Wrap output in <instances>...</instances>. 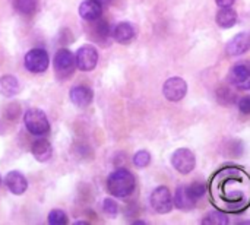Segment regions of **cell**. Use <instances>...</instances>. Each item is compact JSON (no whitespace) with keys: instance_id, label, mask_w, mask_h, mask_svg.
Here are the masks:
<instances>
[{"instance_id":"30","label":"cell","mask_w":250,"mask_h":225,"mask_svg":"<svg viewBox=\"0 0 250 225\" xmlns=\"http://www.w3.org/2000/svg\"><path fill=\"white\" fill-rule=\"evenodd\" d=\"M0 186H1V177H0Z\"/></svg>"},{"instance_id":"7","label":"cell","mask_w":250,"mask_h":225,"mask_svg":"<svg viewBox=\"0 0 250 225\" xmlns=\"http://www.w3.org/2000/svg\"><path fill=\"white\" fill-rule=\"evenodd\" d=\"M229 81L240 91L250 89V64L237 63L229 72Z\"/></svg>"},{"instance_id":"15","label":"cell","mask_w":250,"mask_h":225,"mask_svg":"<svg viewBox=\"0 0 250 225\" xmlns=\"http://www.w3.org/2000/svg\"><path fill=\"white\" fill-rule=\"evenodd\" d=\"M32 155L34 158L38 161V163H45L51 158L53 155V148H51V143L45 139H38L32 143Z\"/></svg>"},{"instance_id":"25","label":"cell","mask_w":250,"mask_h":225,"mask_svg":"<svg viewBox=\"0 0 250 225\" xmlns=\"http://www.w3.org/2000/svg\"><path fill=\"white\" fill-rule=\"evenodd\" d=\"M218 100L223 104H231L236 100V94L233 91H230V88H221L218 89Z\"/></svg>"},{"instance_id":"12","label":"cell","mask_w":250,"mask_h":225,"mask_svg":"<svg viewBox=\"0 0 250 225\" xmlns=\"http://www.w3.org/2000/svg\"><path fill=\"white\" fill-rule=\"evenodd\" d=\"M92 98H94L92 89L88 88V86L78 85V86H75V88L70 89V101L76 107H81V108L88 107L92 102Z\"/></svg>"},{"instance_id":"22","label":"cell","mask_w":250,"mask_h":225,"mask_svg":"<svg viewBox=\"0 0 250 225\" xmlns=\"http://www.w3.org/2000/svg\"><path fill=\"white\" fill-rule=\"evenodd\" d=\"M186 189H188V193L190 195V198L195 201V202H198L204 195H205V186L202 184V183H199V182H195V183H192V184H189V186H186Z\"/></svg>"},{"instance_id":"27","label":"cell","mask_w":250,"mask_h":225,"mask_svg":"<svg viewBox=\"0 0 250 225\" xmlns=\"http://www.w3.org/2000/svg\"><path fill=\"white\" fill-rule=\"evenodd\" d=\"M239 110L243 114H250V97H243L239 100Z\"/></svg>"},{"instance_id":"21","label":"cell","mask_w":250,"mask_h":225,"mask_svg":"<svg viewBox=\"0 0 250 225\" xmlns=\"http://www.w3.org/2000/svg\"><path fill=\"white\" fill-rule=\"evenodd\" d=\"M202 223L208 225H227L229 218H227V215H224L221 212H209L208 217H205L202 220Z\"/></svg>"},{"instance_id":"8","label":"cell","mask_w":250,"mask_h":225,"mask_svg":"<svg viewBox=\"0 0 250 225\" xmlns=\"http://www.w3.org/2000/svg\"><path fill=\"white\" fill-rule=\"evenodd\" d=\"M76 60V66L78 69H81L82 72H89L92 69H95L97 63H98V51L95 50V47L86 44L82 45L75 56Z\"/></svg>"},{"instance_id":"9","label":"cell","mask_w":250,"mask_h":225,"mask_svg":"<svg viewBox=\"0 0 250 225\" xmlns=\"http://www.w3.org/2000/svg\"><path fill=\"white\" fill-rule=\"evenodd\" d=\"M76 66V60L75 56L70 53V50L67 48H62L56 53L54 56V67L56 72L62 76H69L72 75L73 69Z\"/></svg>"},{"instance_id":"1","label":"cell","mask_w":250,"mask_h":225,"mask_svg":"<svg viewBox=\"0 0 250 225\" xmlns=\"http://www.w3.org/2000/svg\"><path fill=\"white\" fill-rule=\"evenodd\" d=\"M136 186L133 174L126 168H119L113 171L107 179V189L114 198H127L133 193Z\"/></svg>"},{"instance_id":"11","label":"cell","mask_w":250,"mask_h":225,"mask_svg":"<svg viewBox=\"0 0 250 225\" xmlns=\"http://www.w3.org/2000/svg\"><path fill=\"white\" fill-rule=\"evenodd\" d=\"M4 184L13 195H23L28 189V182L25 176L19 171H10L4 177Z\"/></svg>"},{"instance_id":"24","label":"cell","mask_w":250,"mask_h":225,"mask_svg":"<svg viewBox=\"0 0 250 225\" xmlns=\"http://www.w3.org/2000/svg\"><path fill=\"white\" fill-rule=\"evenodd\" d=\"M67 223H69V220H67L66 214H64L63 211H60V209H54V211H51L50 215H48V224L64 225L67 224Z\"/></svg>"},{"instance_id":"5","label":"cell","mask_w":250,"mask_h":225,"mask_svg":"<svg viewBox=\"0 0 250 225\" xmlns=\"http://www.w3.org/2000/svg\"><path fill=\"white\" fill-rule=\"evenodd\" d=\"M23 64L32 73H42L48 67V54L42 48H32L26 53Z\"/></svg>"},{"instance_id":"18","label":"cell","mask_w":250,"mask_h":225,"mask_svg":"<svg viewBox=\"0 0 250 225\" xmlns=\"http://www.w3.org/2000/svg\"><path fill=\"white\" fill-rule=\"evenodd\" d=\"M195 205H196V202L188 193L186 186H180L174 195V206L182 209V211H189V209L195 208Z\"/></svg>"},{"instance_id":"28","label":"cell","mask_w":250,"mask_h":225,"mask_svg":"<svg viewBox=\"0 0 250 225\" xmlns=\"http://www.w3.org/2000/svg\"><path fill=\"white\" fill-rule=\"evenodd\" d=\"M220 7H231L236 0H215Z\"/></svg>"},{"instance_id":"19","label":"cell","mask_w":250,"mask_h":225,"mask_svg":"<svg viewBox=\"0 0 250 225\" xmlns=\"http://www.w3.org/2000/svg\"><path fill=\"white\" fill-rule=\"evenodd\" d=\"M94 22L92 26H91V35L94 37V40H103V38H107L108 34H110V29H108V23L105 20H101V19H95V20H91Z\"/></svg>"},{"instance_id":"6","label":"cell","mask_w":250,"mask_h":225,"mask_svg":"<svg viewBox=\"0 0 250 225\" xmlns=\"http://www.w3.org/2000/svg\"><path fill=\"white\" fill-rule=\"evenodd\" d=\"M163 94L171 102L182 101L188 94V83L185 79H182L179 76L170 78L163 85Z\"/></svg>"},{"instance_id":"10","label":"cell","mask_w":250,"mask_h":225,"mask_svg":"<svg viewBox=\"0 0 250 225\" xmlns=\"http://www.w3.org/2000/svg\"><path fill=\"white\" fill-rule=\"evenodd\" d=\"M250 48V35L248 32H240L234 35L226 45V53L231 57L245 54Z\"/></svg>"},{"instance_id":"4","label":"cell","mask_w":250,"mask_h":225,"mask_svg":"<svg viewBox=\"0 0 250 225\" xmlns=\"http://www.w3.org/2000/svg\"><path fill=\"white\" fill-rule=\"evenodd\" d=\"M171 165L174 167V170L177 173L189 174L193 171V168L196 165L195 154L188 148H180V149L174 151V154L171 155Z\"/></svg>"},{"instance_id":"20","label":"cell","mask_w":250,"mask_h":225,"mask_svg":"<svg viewBox=\"0 0 250 225\" xmlns=\"http://www.w3.org/2000/svg\"><path fill=\"white\" fill-rule=\"evenodd\" d=\"M38 0H15V9L22 15H31L37 10Z\"/></svg>"},{"instance_id":"2","label":"cell","mask_w":250,"mask_h":225,"mask_svg":"<svg viewBox=\"0 0 250 225\" xmlns=\"http://www.w3.org/2000/svg\"><path fill=\"white\" fill-rule=\"evenodd\" d=\"M23 123L29 133L35 136H44L50 132V123L44 111L38 108H29L23 116Z\"/></svg>"},{"instance_id":"13","label":"cell","mask_w":250,"mask_h":225,"mask_svg":"<svg viewBox=\"0 0 250 225\" xmlns=\"http://www.w3.org/2000/svg\"><path fill=\"white\" fill-rule=\"evenodd\" d=\"M103 13V4L97 0H83L79 6V15L85 20L100 19Z\"/></svg>"},{"instance_id":"29","label":"cell","mask_w":250,"mask_h":225,"mask_svg":"<svg viewBox=\"0 0 250 225\" xmlns=\"http://www.w3.org/2000/svg\"><path fill=\"white\" fill-rule=\"evenodd\" d=\"M97 1H100L101 4H110V3H111L113 0H97Z\"/></svg>"},{"instance_id":"17","label":"cell","mask_w":250,"mask_h":225,"mask_svg":"<svg viewBox=\"0 0 250 225\" xmlns=\"http://www.w3.org/2000/svg\"><path fill=\"white\" fill-rule=\"evenodd\" d=\"M217 23L218 26L229 29L237 23V13L231 7H221L217 13Z\"/></svg>"},{"instance_id":"3","label":"cell","mask_w":250,"mask_h":225,"mask_svg":"<svg viewBox=\"0 0 250 225\" xmlns=\"http://www.w3.org/2000/svg\"><path fill=\"white\" fill-rule=\"evenodd\" d=\"M149 202H151L152 209L161 215L168 214L174 206V201L171 198V193L166 186H160V187L154 189V192L151 193Z\"/></svg>"},{"instance_id":"23","label":"cell","mask_w":250,"mask_h":225,"mask_svg":"<svg viewBox=\"0 0 250 225\" xmlns=\"http://www.w3.org/2000/svg\"><path fill=\"white\" fill-rule=\"evenodd\" d=\"M151 163V155L148 151H138L135 155H133V164L138 167V168H145L148 167Z\"/></svg>"},{"instance_id":"14","label":"cell","mask_w":250,"mask_h":225,"mask_svg":"<svg viewBox=\"0 0 250 225\" xmlns=\"http://www.w3.org/2000/svg\"><path fill=\"white\" fill-rule=\"evenodd\" d=\"M113 38L119 44H129L135 38V28L129 22H120L113 29Z\"/></svg>"},{"instance_id":"26","label":"cell","mask_w":250,"mask_h":225,"mask_svg":"<svg viewBox=\"0 0 250 225\" xmlns=\"http://www.w3.org/2000/svg\"><path fill=\"white\" fill-rule=\"evenodd\" d=\"M103 211L108 217L114 218L117 215V212H119V206H117V204L113 199H104V202H103Z\"/></svg>"},{"instance_id":"16","label":"cell","mask_w":250,"mask_h":225,"mask_svg":"<svg viewBox=\"0 0 250 225\" xmlns=\"http://www.w3.org/2000/svg\"><path fill=\"white\" fill-rule=\"evenodd\" d=\"M19 91H21V86L15 76L6 75V76L0 78V95L1 97L10 98V97H15L16 94H19Z\"/></svg>"}]
</instances>
